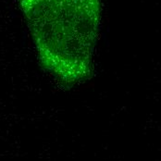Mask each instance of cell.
<instances>
[{
  "label": "cell",
  "instance_id": "obj_1",
  "mask_svg": "<svg viewBox=\"0 0 161 161\" xmlns=\"http://www.w3.org/2000/svg\"><path fill=\"white\" fill-rule=\"evenodd\" d=\"M42 67L65 85L88 80L99 38L101 0H18Z\"/></svg>",
  "mask_w": 161,
  "mask_h": 161
}]
</instances>
